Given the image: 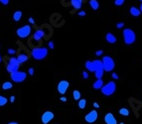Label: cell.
Here are the masks:
<instances>
[{
	"label": "cell",
	"mask_w": 142,
	"mask_h": 124,
	"mask_svg": "<svg viewBox=\"0 0 142 124\" xmlns=\"http://www.w3.org/2000/svg\"><path fill=\"white\" fill-rule=\"evenodd\" d=\"M7 102H8V99H7L5 96L0 95V106H4V105H6Z\"/></svg>",
	"instance_id": "484cf974"
},
{
	"label": "cell",
	"mask_w": 142,
	"mask_h": 124,
	"mask_svg": "<svg viewBox=\"0 0 142 124\" xmlns=\"http://www.w3.org/2000/svg\"><path fill=\"white\" fill-rule=\"evenodd\" d=\"M103 68H99V69H97L96 71L95 72V77L96 78V79H99V78H102V76H103Z\"/></svg>",
	"instance_id": "ac0fdd59"
},
{
	"label": "cell",
	"mask_w": 142,
	"mask_h": 124,
	"mask_svg": "<svg viewBox=\"0 0 142 124\" xmlns=\"http://www.w3.org/2000/svg\"><path fill=\"white\" fill-rule=\"evenodd\" d=\"M82 77H83L84 79H87V78H89V74H88L87 72H83V73H82Z\"/></svg>",
	"instance_id": "d6a6232c"
},
{
	"label": "cell",
	"mask_w": 142,
	"mask_h": 124,
	"mask_svg": "<svg viewBox=\"0 0 142 124\" xmlns=\"http://www.w3.org/2000/svg\"><path fill=\"white\" fill-rule=\"evenodd\" d=\"M54 117H55V115L52 111H45L41 116V121L43 124H48L50 121H52L54 119Z\"/></svg>",
	"instance_id": "30bf717a"
},
{
	"label": "cell",
	"mask_w": 142,
	"mask_h": 124,
	"mask_svg": "<svg viewBox=\"0 0 142 124\" xmlns=\"http://www.w3.org/2000/svg\"><path fill=\"white\" fill-rule=\"evenodd\" d=\"M104 122L106 124H117L116 118L114 117V115L111 112H108L104 115Z\"/></svg>",
	"instance_id": "8fae6325"
},
{
	"label": "cell",
	"mask_w": 142,
	"mask_h": 124,
	"mask_svg": "<svg viewBox=\"0 0 142 124\" xmlns=\"http://www.w3.org/2000/svg\"><path fill=\"white\" fill-rule=\"evenodd\" d=\"M86 69L92 73H95V70H94V66H93V63L90 62V61H87L86 62Z\"/></svg>",
	"instance_id": "7402d4cb"
},
{
	"label": "cell",
	"mask_w": 142,
	"mask_h": 124,
	"mask_svg": "<svg viewBox=\"0 0 142 124\" xmlns=\"http://www.w3.org/2000/svg\"><path fill=\"white\" fill-rule=\"evenodd\" d=\"M14 100H15V96H14V95H12V96L10 97V101L13 103V102H14Z\"/></svg>",
	"instance_id": "74e56055"
},
{
	"label": "cell",
	"mask_w": 142,
	"mask_h": 124,
	"mask_svg": "<svg viewBox=\"0 0 142 124\" xmlns=\"http://www.w3.org/2000/svg\"><path fill=\"white\" fill-rule=\"evenodd\" d=\"M105 40H106L108 43H110V44H114V43H116V41H117L116 37H115L112 33H107V34L105 35Z\"/></svg>",
	"instance_id": "5bb4252c"
},
{
	"label": "cell",
	"mask_w": 142,
	"mask_h": 124,
	"mask_svg": "<svg viewBox=\"0 0 142 124\" xmlns=\"http://www.w3.org/2000/svg\"><path fill=\"white\" fill-rule=\"evenodd\" d=\"M7 53L9 54V55H15L16 54V50L15 49H8V51H7Z\"/></svg>",
	"instance_id": "83f0119b"
},
{
	"label": "cell",
	"mask_w": 142,
	"mask_h": 124,
	"mask_svg": "<svg viewBox=\"0 0 142 124\" xmlns=\"http://www.w3.org/2000/svg\"><path fill=\"white\" fill-rule=\"evenodd\" d=\"M29 22H30L31 24H35V21H34V19H33L32 17H30V18H29Z\"/></svg>",
	"instance_id": "8d00e7d4"
},
{
	"label": "cell",
	"mask_w": 142,
	"mask_h": 124,
	"mask_svg": "<svg viewBox=\"0 0 142 124\" xmlns=\"http://www.w3.org/2000/svg\"><path fill=\"white\" fill-rule=\"evenodd\" d=\"M78 14H79V16H82L83 17V16H86V12L84 11H79Z\"/></svg>",
	"instance_id": "d590c367"
},
{
	"label": "cell",
	"mask_w": 142,
	"mask_h": 124,
	"mask_svg": "<svg viewBox=\"0 0 142 124\" xmlns=\"http://www.w3.org/2000/svg\"><path fill=\"white\" fill-rule=\"evenodd\" d=\"M101 93L105 96H109L112 95L116 90V83L114 81H108L105 85H103L101 88Z\"/></svg>",
	"instance_id": "277c9868"
},
{
	"label": "cell",
	"mask_w": 142,
	"mask_h": 124,
	"mask_svg": "<svg viewBox=\"0 0 142 124\" xmlns=\"http://www.w3.org/2000/svg\"><path fill=\"white\" fill-rule=\"evenodd\" d=\"M102 53H103V51H102V50H99V51H96V52H95V55H96V56H101Z\"/></svg>",
	"instance_id": "4dcf8cb0"
},
{
	"label": "cell",
	"mask_w": 142,
	"mask_h": 124,
	"mask_svg": "<svg viewBox=\"0 0 142 124\" xmlns=\"http://www.w3.org/2000/svg\"><path fill=\"white\" fill-rule=\"evenodd\" d=\"M123 26H124V23H122V22H121V23H117V24H116V27H117L118 29H120V28H122Z\"/></svg>",
	"instance_id": "f1b7e54d"
},
{
	"label": "cell",
	"mask_w": 142,
	"mask_h": 124,
	"mask_svg": "<svg viewBox=\"0 0 142 124\" xmlns=\"http://www.w3.org/2000/svg\"><path fill=\"white\" fill-rule=\"evenodd\" d=\"M31 31H32V28L30 25H24V26H22L21 28L17 29L16 34H17V36H18L19 38L25 39V38H27V37L30 36Z\"/></svg>",
	"instance_id": "5b68a950"
},
{
	"label": "cell",
	"mask_w": 142,
	"mask_h": 124,
	"mask_svg": "<svg viewBox=\"0 0 142 124\" xmlns=\"http://www.w3.org/2000/svg\"><path fill=\"white\" fill-rule=\"evenodd\" d=\"M21 18H22V12L19 11V10H18V11H15L14 14H13V20H14L15 22H19Z\"/></svg>",
	"instance_id": "ffe728a7"
},
{
	"label": "cell",
	"mask_w": 142,
	"mask_h": 124,
	"mask_svg": "<svg viewBox=\"0 0 142 124\" xmlns=\"http://www.w3.org/2000/svg\"><path fill=\"white\" fill-rule=\"evenodd\" d=\"M124 2H125V0H115L114 1V4L116 6H121V5L124 4Z\"/></svg>",
	"instance_id": "4316f807"
},
{
	"label": "cell",
	"mask_w": 142,
	"mask_h": 124,
	"mask_svg": "<svg viewBox=\"0 0 142 124\" xmlns=\"http://www.w3.org/2000/svg\"><path fill=\"white\" fill-rule=\"evenodd\" d=\"M19 67H20V64L18 63L16 58H10L8 64H7V72L10 73V74H13L17 71H19Z\"/></svg>",
	"instance_id": "8992f818"
},
{
	"label": "cell",
	"mask_w": 142,
	"mask_h": 124,
	"mask_svg": "<svg viewBox=\"0 0 142 124\" xmlns=\"http://www.w3.org/2000/svg\"><path fill=\"white\" fill-rule=\"evenodd\" d=\"M140 1H142V0H140Z\"/></svg>",
	"instance_id": "f6af8a7d"
},
{
	"label": "cell",
	"mask_w": 142,
	"mask_h": 124,
	"mask_svg": "<svg viewBox=\"0 0 142 124\" xmlns=\"http://www.w3.org/2000/svg\"><path fill=\"white\" fill-rule=\"evenodd\" d=\"M28 73H29L30 76H33V75H34V69H33V68H30L29 71H28Z\"/></svg>",
	"instance_id": "836d02e7"
},
{
	"label": "cell",
	"mask_w": 142,
	"mask_h": 124,
	"mask_svg": "<svg viewBox=\"0 0 142 124\" xmlns=\"http://www.w3.org/2000/svg\"><path fill=\"white\" fill-rule=\"evenodd\" d=\"M0 3H2L3 5H8L9 0H0Z\"/></svg>",
	"instance_id": "f546056e"
},
{
	"label": "cell",
	"mask_w": 142,
	"mask_h": 124,
	"mask_svg": "<svg viewBox=\"0 0 142 124\" xmlns=\"http://www.w3.org/2000/svg\"><path fill=\"white\" fill-rule=\"evenodd\" d=\"M111 77L114 78V79H118V76L115 74V73H112V75H111Z\"/></svg>",
	"instance_id": "e575fe53"
},
{
	"label": "cell",
	"mask_w": 142,
	"mask_h": 124,
	"mask_svg": "<svg viewBox=\"0 0 142 124\" xmlns=\"http://www.w3.org/2000/svg\"><path fill=\"white\" fill-rule=\"evenodd\" d=\"M2 62V58H1V55H0V63Z\"/></svg>",
	"instance_id": "7bdbcfd3"
},
{
	"label": "cell",
	"mask_w": 142,
	"mask_h": 124,
	"mask_svg": "<svg viewBox=\"0 0 142 124\" xmlns=\"http://www.w3.org/2000/svg\"><path fill=\"white\" fill-rule=\"evenodd\" d=\"M8 124H19L18 122H9Z\"/></svg>",
	"instance_id": "60d3db41"
},
{
	"label": "cell",
	"mask_w": 142,
	"mask_h": 124,
	"mask_svg": "<svg viewBox=\"0 0 142 124\" xmlns=\"http://www.w3.org/2000/svg\"><path fill=\"white\" fill-rule=\"evenodd\" d=\"M83 0H71V4L75 9H79L81 7Z\"/></svg>",
	"instance_id": "2e32d148"
},
{
	"label": "cell",
	"mask_w": 142,
	"mask_h": 124,
	"mask_svg": "<svg viewBox=\"0 0 142 124\" xmlns=\"http://www.w3.org/2000/svg\"><path fill=\"white\" fill-rule=\"evenodd\" d=\"M73 97L75 100H79L81 97V94L78 89H75V90H73Z\"/></svg>",
	"instance_id": "603a6c76"
},
{
	"label": "cell",
	"mask_w": 142,
	"mask_h": 124,
	"mask_svg": "<svg viewBox=\"0 0 142 124\" xmlns=\"http://www.w3.org/2000/svg\"><path fill=\"white\" fill-rule=\"evenodd\" d=\"M48 46L50 47V49H52V50H53V49H54V43H53L52 41H50V42L48 43Z\"/></svg>",
	"instance_id": "1f68e13d"
},
{
	"label": "cell",
	"mask_w": 142,
	"mask_h": 124,
	"mask_svg": "<svg viewBox=\"0 0 142 124\" xmlns=\"http://www.w3.org/2000/svg\"><path fill=\"white\" fill-rule=\"evenodd\" d=\"M94 106H95V108H98V107H99V104L96 103V102H95V103H94Z\"/></svg>",
	"instance_id": "ab89813d"
},
{
	"label": "cell",
	"mask_w": 142,
	"mask_h": 124,
	"mask_svg": "<svg viewBox=\"0 0 142 124\" xmlns=\"http://www.w3.org/2000/svg\"><path fill=\"white\" fill-rule=\"evenodd\" d=\"M44 35H45V32L43 31V30H37V31L35 32V34H34V40L37 41V42H39L40 40H42V38L44 37Z\"/></svg>",
	"instance_id": "7c38bea8"
},
{
	"label": "cell",
	"mask_w": 142,
	"mask_h": 124,
	"mask_svg": "<svg viewBox=\"0 0 142 124\" xmlns=\"http://www.w3.org/2000/svg\"><path fill=\"white\" fill-rule=\"evenodd\" d=\"M119 124H124V123H123V122H121V123H119Z\"/></svg>",
	"instance_id": "ee69618b"
},
{
	"label": "cell",
	"mask_w": 142,
	"mask_h": 124,
	"mask_svg": "<svg viewBox=\"0 0 142 124\" xmlns=\"http://www.w3.org/2000/svg\"><path fill=\"white\" fill-rule=\"evenodd\" d=\"M102 86H103V80H102L101 78L96 79L95 82H94V85H93V87H94L95 89H100Z\"/></svg>",
	"instance_id": "e0dca14e"
},
{
	"label": "cell",
	"mask_w": 142,
	"mask_h": 124,
	"mask_svg": "<svg viewBox=\"0 0 142 124\" xmlns=\"http://www.w3.org/2000/svg\"><path fill=\"white\" fill-rule=\"evenodd\" d=\"M27 78V74L25 72H20V71H17L15 73L11 74V79L14 81V82H23Z\"/></svg>",
	"instance_id": "52a82bcc"
},
{
	"label": "cell",
	"mask_w": 142,
	"mask_h": 124,
	"mask_svg": "<svg viewBox=\"0 0 142 124\" xmlns=\"http://www.w3.org/2000/svg\"><path fill=\"white\" fill-rule=\"evenodd\" d=\"M97 118H98V113H97L96 110H92V111H90V112L84 116L86 122H88V123H90V124L95 123V121L97 120Z\"/></svg>",
	"instance_id": "ba28073f"
},
{
	"label": "cell",
	"mask_w": 142,
	"mask_h": 124,
	"mask_svg": "<svg viewBox=\"0 0 142 124\" xmlns=\"http://www.w3.org/2000/svg\"><path fill=\"white\" fill-rule=\"evenodd\" d=\"M69 86H70L69 81H67V80H61L58 83V85H57V90H58V92L60 93V94L63 95V94H65V93L67 92Z\"/></svg>",
	"instance_id": "9c48e42d"
},
{
	"label": "cell",
	"mask_w": 142,
	"mask_h": 124,
	"mask_svg": "<svg viewBox=\"0 0 142 124\" xmlns=\"http://www.w3.org/2000/svg\"><path fill=\"white\" fill-rule=\"evenodd\" d=\"M139 10H140V12L142 13V3H141V5H140V8H139Z\"/></svg>",
	"instance_id": "b9f144b4"
},
{
	"label": "cell",
	"mask_w": 142,
	"mask_h": 124,
	"mask_svg": "<svg viewBox=\"0 0 142 124\" xmlns=\"http://www.w3.org/2000/svg\"><path fill=\"white\" fill-rule=\"evenodd\" d=\"M32 57L37 60V61H41V60H44L46 57L48 56V49L45 47H42V48H36V49H33L32 50Z\"/></svg>",
	"instance_id": "7a4b0ae2"
},
{
	"label": "cell",
	"mask_w": 142,
	"mask_h": 124,
	"mask_svg": "<svg viewBox=\"0 0 142 124\" xmlns=\"http://www.w3.org/2000/svg\"><path fill=\"white\" fill-rule=\"evenodd\" d=\"M87 106V100L84 98H81L79 100V108L80 109H84Z\"/></svg>",
	"instance_id": "cb8c5ba5"
},
{
	"label": "cell",
	"mask_w": 142,
	"mask_h": 124,
	"mask_svg": "<svg viewBox=\"0 0 142 124\" xmlns=\"http://www.w3.org/2000/svg\"><path fill=\"white\" fill-rule=\"evenodd\" d=\"M118 112H119V114H121L122 116H128V115H129V110L127 108H125V107L120 108Z\"/></svg>",
	"instance_id": "d4e9b609"
},
{
	"label": "cell",
	"mask_w": 142,
	"mask_h": 124,
	"mask_svg": "<svg viewBox=\"0 0 142 124\" xmlns=\"http://www.w3.org/2000/svg\"><path fill=\"white\" fill-rule=\"evenodd\" d=\"M12 86H13L12 82H10V81H5V82L2 84V89H4V90H8V89H11Z\"/></svg>",
	"instance_id": "44dd1931"
},
{
	"label": "cell",
	"mask_w": 142,
	"mask_h": 124,
	"mask_svg": "<svg viewBox=\"0 0 142 124\" xmlns=\"http://www.w3.org/2000/svg\"><path fill=\"white\" fill-rule=\"evenodd\" d=\"M129 13L131 14V16H133V17H138V16L141 14L140 10H139L137 7H134V6L130 8V10H129Z\"/></svg>",
	"instance_id": "9a60e30c"
},
{
	"label": "cell",
	"mask_w": 142,
	"mask_h": 124,
	"mask_svg": "<svg viewBox=\"0 0 142 124\" xmlns=\"http://www.w3.org/2000/svg\"><path fill=\"white\" fill-rule=\"evenodd\" d=\"M60 100H61V101H63V102H66V101H67V98H66V97H64V96H62V97L60 98Z\"/></svg>",
	"instance_id": "f35d334b"
},
{
	"label": "cell",
	"mask_w": 142,
	"mask_h": 124,
	"mask_svg": "<svg viewBox=\"0 0 142 124\" xmlns=\"http://www.w3.org/2000/svg\"><path fill=\"white\" fill-rule=\"evenodd\" d=\"M101 63H102V68H103L104 72H107V73L111 72L115 68V63L113 61V59L109 56H104L101 60Z\"/></svg>",
	"instance_id": "3957f363"
},
{
	"label": "cell",
	"mask_w": 142,
	"mask_h": 124,
	"mask_svg": "<svg viewBox=\"0 0 142 124\" xmlns=\"http://www.w3.org/2000/svg\"><path fill=\"white\" fill-rule=\"evenodd\" d=\"M123 41H124V44L127 46L132 45L136 41V35L132 29L126 28L123 30Z\"/></svg>",
	"instance_id": "6da1fadb"
},
{
	"label": "cell",
	"mask_w": 142,
	"mask_h": 124,
	"mask_svg": "<svg viewBox=\"0 0 142 124\" xmlns=\"http://www.w3.org/2000/svg\"><path fill=\"white\" fill-rule=\"evenodd\" d=\"M17 61L19 64H23V63L27 62L28 61V59H29V57H28V55L27 54H24V53H21L17 58Z\"/></svg>",
	"instance_id": "4fadbf2b"
},
{
	"label": "cell",
	"mask_w": 142,
	"mask_h": 124,
	"mask_svg": "<svg viewBox=\"0 0 142 124\" xmlns=\"http://www.w3.org/2000/svg\"><path fill=\"white\" fill-rule=\"evenodd\" d=\"M90 5L93 10H97L99 8V3L97 0H90Z\"/></svg>",
	"instance_id": "d6986e66"
}]
</instances>
